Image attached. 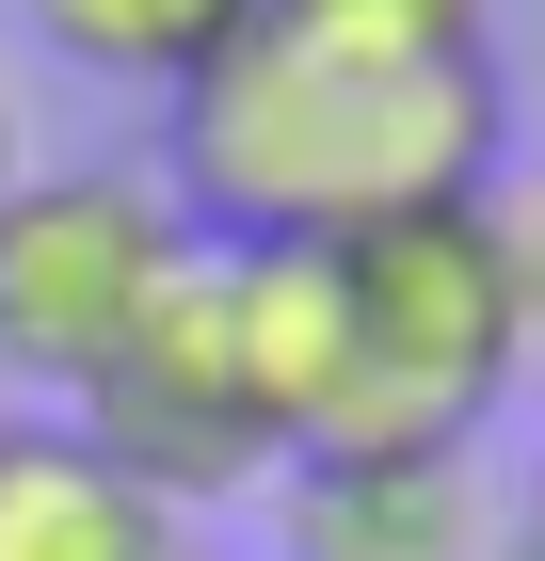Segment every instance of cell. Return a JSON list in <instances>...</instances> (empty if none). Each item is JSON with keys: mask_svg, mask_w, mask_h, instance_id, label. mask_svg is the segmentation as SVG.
Segmentation results:
<instances>
[{"mask_svg": "<svg viewBox=\"0 0 545 561\" xmlns=\"http://www.w3.org/2000/svg\"><path fill=\"white\" fill-rule=\"evenodd\" d=\"M513 96L498 65H385V48H321L257 16L225 65L177 81V161L161 193L193 241H370L401 209L498 193Z\"/></svg>", "mask_w": 545, "mask_h": 561, "instance_id": "1", "label": "cell"}, {"mask_svg": "<svg viewBox=\"0 0 545 561\" xmlns=\"http://www.w3.org/2000/svg\"><path fill=\"white\" fill-rule=\"evenodd\" d=\"M321 273H337V401H321L305 449H465L498 417V386L530 369L498 193H450V209H401L370 241H321Z\"/></svg>", "mask_w": 545, "mask_h": 561, "instance_id": "2", "label": "cell"}, {"mask_svg": "<svg viewBox=\"0 0 545 561\" xmlns=\"http://www.w3.org/2000/svg\"><path fill=\"white\" fill-rule=\"evenodd\" d=\"M193 257V209H177L145 161H48L0 193V369L48 401H81L128 353V321L177 289Z\"/></svg>", "mask_w": 545, "mask_h": 561, "instance_id": "3", "label": "cell"}, {"mask_svg": "<svg viewBox=\"0 0 545 561\" xmlns=\"http://www.w3.org/2000/svg\"><path fill=\"white\" fill-rule=\"evenodd\" d=\"M65 417H81V449H96V466H128L161 514L257 497V481L289 466V433L257 417V386H241V337H225V273H209V241L177 257V289L128 321V353L65 401Z\"/></svg>", "mask_w": 545, "mask_h": 561, "instance_id": "4", "label": "cell"}, {"mask_svg": "<svg viewBox=\"0 0 545 561\" xmlns=\"http://www.w3.org/2000/svg\"><path fill=\"white\" fill-rule=\"evenodd\" d=\"M273 546L289 561H498L513 514L465 449H305V466H273Z\"/></svg>", "mask_w": 545, "mask_h": 561, "instance_id": "5", "label": "cell"}, {"mask_svg": "<svg viewBox=\"0 0 545 561\" xmlns=\"http://www.w3.org/2000/svg\"><path fill=\"white\" fill-rule=\"evenodd\" d=\"M0 561H193L128 466H96L81 417H0Z\"/></svg>", "mask_w": 545, "mask_h": 561, "instance_id": "6", "label": "cell"}, {"mask_svg": "<svg viewBox=\"0 0 545 561\" xmlns=\"http://www.w3.org/2000/svg\"><path fill=\"white\" fill-rule=\"evenodd\" d=\"M16 16H33L48 65H81V81H145V96H177L193 65H225V48L257 33V0H16Z\"/></svg>", "mask_w": 545, "mask_h": 561, "instance_id": "7", "label": "cell"}, {"mask_svg": "<svg viewBox=\"0 0 545 561\" xmlns=\"http://www.w3.org/2000/svg\"><path fill=\"white\" fill-rule=\"evenodd\" d=\"M273 33L385 48V65H498V0H257Z\"/></svg>", "mask_w": 545, "mask_h": 561, "instance_id": "8", "label": "cell"}, {"mask_svg": "<svg viewBox=\"0 0 545 561\" xmlns=\"http://www.w3.org/2000/svg\"><path fill=\"white\" fill-rule=\"evenodd\" d=\"M498 241H513V321L545 353V193H498Z\"/></svg>", "mask_w": 545, "mask_h": 561, "instance_id": "9", "label": "cell"}, {"mask_svg": "<svg viewBox=\"0 0 545 561\" xmlns=\"http://www.w3.org/2000/svg\"><path fill=\"white\" fill-rule=\"evenodd\" d=\"M498 561H545V466L513 481V546H498Z\"/></svg>", "mask_w": 545, "mask_h": 561, "instance_id": "10", "label": "cell"}, {"mask_svg": "<svg viewBox=\"0 0 545 561\" xmlns=\"http://www.w3.org/2000/svg\"><path fill=\"white\" fill-rule=\"evenodd\" d=\"M16 176H33V161H16V81H0V193H16Z\"/></svg>", "mask_w": 545, "mask_h": 561, "instance_id": "11", "label": "cell"}]
</instances>
